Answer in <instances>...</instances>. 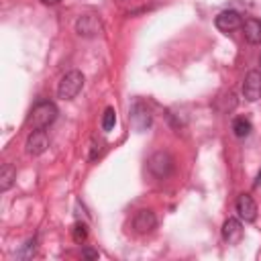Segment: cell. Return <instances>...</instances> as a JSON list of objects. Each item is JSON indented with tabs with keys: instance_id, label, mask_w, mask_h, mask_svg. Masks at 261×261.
<instances>
[{
	"instance_id": "cell-1",
	"label": "cell",
	"mask_w": 261,
	"mask_h": 261,
	"mask_svg": "<svg viewBox=\"0 0 261 261\" xmlns=\"http://www.w3.org/2000/svg\"><path fill=\"white\" fill-rule=\"evenodd\" d=\"M57 114H59V110H57V106L53 102H49V100L37 102L33 106L31 114H29V124L33 128H45V126H49V124L55 122Z\"/></svg>"
},
{
	"instance_id": "cell-8",
	"label": "cell",
	"mask_w": 261,
	"mask_h": 261,
	"mask_svg": "<svg viewBox=\"0 0 261 261\" xmlns=\"http://www.w3.org/2000/svg\"><path fill=\"white\" fill-rule=\"evenodd\" d=\"M130 122H133V126H135L139 133L147 130L149 124H151V114H149L147 106H145L143 102H139V100L130 106Z\"/></svg>"
},
{
	"instance_id": "cell-18",
	"label": "cell",
	"mask_w": 261,
	"mask_h": 261,
	"mask_svg": "<svg viewBox=\"0 0 261 261\" xmlns=\"http://www.w3.org/2000/svg\"><path fill=\"white\" fill-rule=\"evenodd\" d=\"M41 2H43V4H49V6H53V4H57L59 0H41Z\"/></svg>"
},
{
	"instance_id": "cell-7",
	"label": "cell",
	"mask_w": 261,
	"mask_h": 261,
	"mask_svg": "<svg viewBox=\"0 0 261 261\" xmlns=\"http://www.w3.org/2000/svg\"><path fill=\"white\" fill-rule=\"evenodd\" d=\"M24 147H27V153L33 155V157L45 153L47 147H49V137H47V133H45L43 128H33V133L29 135Z\"/></svg>"
},
{
	"instance_id": "cell-4",
	"label": "cell",
	"mask_w": 261,
	"mask_h": 261,
	"mask_svg": "<svg viewBox=\"0 0 261 261\" xmlns=\"http://www.w3.org/2000/svg\"><path fill=\"white\" fill-rule=\"evenodd\" d=\"M75 31H77V35L80 37H88V39H92V37H96V35H100L102 33V22H100V18L96 16V14H82L77 20H75Z\"/></svg>"
},
{
	"instance_id": "cell-13",
	"label": "cell",
	"mask_w": 261,
	"mask_h": 261,
	"mask_svg": "<svg viewBox=\"0 0 261 261\" xmlns=\"http://www.w3.org/2000/svg\"><path fill=\"white\" fill-rule=\"evenodd\" d=\"M251 130H253V126H251L249 118H245V116H237V118L232 120V133H234V137L245 139V137L251 135Z\"/></svg>"
},
{
	"instance_id": "cell-3",
	"label": "cell",
	"mask_w": 261,
	"mask_h": 261,
	"mask_svg": "<svg viewBox=\"0 0 261 261\" xmlns=\"http://www.w3.org/2000/svg\"><path fill=\"white\" fill-rule=\"evenodd\" d=\"M147 165H149V171H151L155 177H159V179L167 177V175L173 171V159H171V155L165 153V151L153 153L151 159L147 161Z\"/></svg>"
},
{
	"instance_id": "cell-5",
	"label": "cell",
	"mask_w": 261,
	"mask_h": 261,
	"mask_svg": "<svg viewBox=\"0 0 261 261\" xmlns=\"http://www.w3.org/2000/svg\"><path fill=\"white\" fill-rule=\"evenodd\" d=\"M214 24H216V29L222 31V33H232V31H237L239 27H243V18H241V14H239L237 10H222V12H218V16L214 18Z\"/></svg>"
},
{
	"instance_id": "cell-15",
	"label": "cell",
	"mask_w": 261,
	"mask_h": 261,
	"mask_svg": "<svg viewBox=\"0 0 261 261\" xmlns=\"http://www.w3.org/2000/svg\"><path fill=\"white\" fill-rule=\"evenodd\" d=\"M114 124H116V110L112 108V106H108L106 110H104V114H102V130H112L114 128Z\"/></svg>"
},
{
	"instance_id": "cell-9",
	"label": "cell",
	"mask_w": 261,
	"mask_h": 261,
	"mask_svg": "<svg viewBox=\"0 0 261 261\" xmlns=\"http://www.w3.org/2000/svg\"><path fill=\"white\" fill-rule=\"evenodd\" d=\"M234 208H237L239 216H241L245 222H253V220L257 218V204H255V200H253L249 194L239 196Z\"/></svg>"
},
{
	"instance_id": "cell-14",
	"label": "cell",
	"mask_w": 261,
	"mask_h": 261,
	"mask_svg": "<svg viewBox=\"0 0 261 261\" xmlns=\"http://www.w3.org/2000/svg\"><path fill=\"white\" fill-rule=\"evenodd\" d=\"M14 179H16V169H14L10 163L2 165V169H0V190L6 192V190L14 184Z\"/></svg>"
},
{
	"instance_id": "cell-16",
	"label": "cell",
	"mask_w": 261,
	"mask_h": 261,
	"mask_svg": "<svg viewBox=\"0 0 261 261\" xmlns=\"http://www.w3.org/2000/svg\"><path fill=\"white\" fill-rule=\"evenodd\" d=\"M71 237H73L75 243H84V241L88 239V228H86V224H82V222L73 224V228H71Z\"/></svg>"
},
{
	"instance_id": "cell-19",
	"label": "cell",
	"mask_w": 261,
	"mask_h": 261,
	"mask_svg": "<svg viewBox=\"0 0 261 261\" xmlns=\"http://www.w3.org/2000/svg\"><path fill=\"white\" fill-rule=\"evenodd\" d=\"M259 63H261V55H259Z\"/></svg>"
},
{
	"instance_id": "cell-10",
	"label": "cell",
	"mask_w": 261,
	"mask_h": 261,
	"mask_svg": "<svg viewBox=\"0 0 261 261\" xmlns=\"http://www.w3.org/2000/svg\"><path fill=\"white\" fill-rule=\"evenodd\" d=\"M133 226H135L137 232H151L157 226V218H155L153 210H149V208L139 210L133 218Z\"/></svg>"
},
{
	"instance_id": "cell-2",
	"label": "cell",
	"mask_w": 261,
	"mask_h": 261,
	"mask_svg": "<svg viewBox=\"0 0 261 261\" xmlns=\"http://www.w3.org/2000/svg\"><path fill=\"white\" fill-rule=\"evenodd\" d=\"M82 88H84V75H82V71L71 69V71H67V73L59 80L57 96H59L61 100H71V98H75V96L82 92Z\"/></svg>"
},
{
	"instance_id": "cell-17",
	"label": "cell",
	"mask_w": 261,
	"mask_h": 261,
	"mask_svg": "<svg viewBox=\"0 0 261 261\" xmlns=\"http://www.w3.org/2000/svg\"><path fill=\"white\" fill-rule=\"evenodd\" d=\"M82 257H84V259H98V251H94V249H84V251H82Z\"/></svg>"
},
{
	"instance_id": "cell-12",
	"label": "cell",
	"mask_w": 261,
	"mask_h": 261,
	"mask_svg": "<svg viewBox=\"0 0 261 261\" xmlns=\"http://www.w3.org/2000/svg\"><path fill=\"white\" fill-rule=\"evenodd\" d=\"M243 35L251 45H259L261 43V20L257 18H247L243 22Z\"/></svg>"
},
{
	"instance_id": "cell-11",
	"label": "cell",
	"mask_w": 261,
	"mask_h": 261,
	"mask_svg": "<svg viewBox=\"0 0 261 261\" xmlns=\"http://www.w3.org/2000/svg\"><path fill=\"white\" fill-rule=\"evenodd\" d=\"M241 237H243V224L237 218H226L222 224V239L228 245H234L241 241Z\"/></svg>"
},
{
	"instance_id": "cell-6",
	"label": "cell",
	"mask_w": 261,
	"mask_h": 261,
	"mask_svg": "<svg viewBox=\"0 0 261 261\" xmlns=\"http://www.w3.org/2000/svg\"><path fill=\"white\" fill-rule=\"evenodd\" d=\"M243 96L249 100V102H257L261 98V71L253 69L245 75V82H243Z\"/></svg>"
}]
</instances>
